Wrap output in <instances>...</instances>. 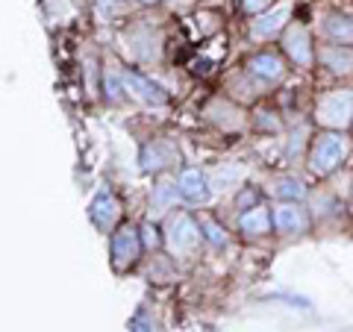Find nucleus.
Instances as JSON below:
<instances>
[{
	"label": "nucleus",
	"mask_w": 353,
	"mask_h": 332,
	"mask_svg": "<svg viewBox=\"0 0 353 332\" xmlns=\"http://www.w3.org/2000/svg\"><path fill=\"white\" fill-rule=\"evenodd\" d=\"M345 156H347V136L339 129H330V132H321V136L312 141L309 168H312L318 176H324L330 171H336Z\"/></svg>",
	"instance_id": "1"
},
{
	"label": "nucleus",
	"mask_w": 353,
	"mask_h": 332,
	"mask_svg": "<svg viewBox=\"0 0 353 332\" xmlns=\"http://www.w3.org/2000/svg\"><path fill=\"white\" fill-rule=\"evenodd\" d=\"M315 118L330 129H341L350 124L353 118V94L350 92H330L318 101Z\"/></svg>",
	"instance_id": "2"
},
{
	"label": "nucleus",
	"mask_w": 353,
	"mask_h": 332,
	"mask_svg": "<svg viewBox=\"0 0 353 332\" xmlns=\"http://www.w3.org/2000/svg\"><path fill=\"white\" fill-rule=\"evenodd\" d=\"M141 247H145V238L139 236L136 227H118V232H112V264L115 271H130L132 264L139 262Z\"/></svg>",
	"instance_id": "3"
},
{
	"label": "nucleus",
	"mask_w": 353,
	"mask_h": 332,
	"mask_svg": "<svg viewBox=\"0 0 353 332\" xmlns=\"http://www.w3.org/2000/svg\"><path fill=\"white\" fill-rule=\"evenodd\" d=\"M165 238H168L171 253H189L197 247V241L203 238V229L194 224L189 215H171L168 227H165Z\"/></svg>",
	"instance_id": "4"
},
{
	"label": "nucleus",
	"mask_w": 353,
	"mask_h": 332,
	"mask_svg": "<svg viewBox=\"0 0 353 332\" xmlns=\"http://www.w3.org/2000/svg\"><path fill=\"white\" fill-rule=\"evenodd\" d=\"M88 215H92L94 220V227L97 229H112L118 224V218H121V203H118V197L109 191V188H103V191H97V197L92 200V209H88Z\"/></svg>",
	"instance_id": "5"
},
{
	"label": "nucleus",
	"mask_w": 353,
	"mask_h": 332,
	"mask_svg": "<svg viewBox=\"0 0 353 332\" xmlns=\"http://www.w3.org/2000/svg\"><path fill=\"white\" fill-rule=\"evenodd\" d=\"M274 227H277V232H285V236H297V232H306L309 218L294 200H285L283 206L274 209Z\"/></svg>",
	"instance_id": "6"
},
{
	"label": "nucleus",
	"mask_w": 353,
	"mask_h": 332,
	"mask_svg": "<svg viewBox=\"0 0 353 332\" xmlns=\"http://www.w3.org/2000/svg\"><path fill=\"white\" fill-rule=\"evenodd\" d=\"M248 71L262 83H277V80H283V74H285L283 59L277 56V53H271V50H262V53H256V56H250L248 59Z\"/></svg>",
	"instance_id": "7"
},
{
	"label": "nucleus",
	"mask_w": 353,
	"mask_h": 332,
	"mask_svg": "<svg viewBox=\"0 0 353 332\" xmlns=\"http://www.w3.org/2000/svg\"><path fill=\"white\" fill-rule=\"evenodd\" d=\"M124 85L139 97V101H145V103H153V106H165V103H168V94H165L157 83H150L148 76H141L136 71L124 74Z\"/></svg>",
	"instance_id": "8"
},
{
	"label": "nucleus",
	"mask_w": 353,
	"mask_h": 332,
	"mask_svg": "<svg viewBox=\"0 0 353 332\" xmlns=\"http://www.w3.org/2000/svg\"><path fill=\"white\" fill-rule=\"evenodd\" d=\"M283 48H285V53L297 62V65H312V48H309V32H306V27H301V24H294V27H289L285 30V39H283Z\"/></svg>",
	"instance_id": "9"
},
{
	"label": "nucleus",
	"mask_w": 353,
	"mask_h": 332,
	"mask_svg": "<svg viewBox=\"0 0 353 332\" xmlns=\"http://www.w3.org/2000/svg\"><path fill=\"white\" fill-rule=\"evenodd\" d=\"M176 185H180V194L185 197V200H192V203H206L209 200V183L197 168H185L180 174V183Z\"/></svg>",
	"instance_id": "10"
},
{
	"label": "nucleus",
	"mask_w": 353,
	"mask_h": 332,
	"mask_svg": "<svg viewBox=\"0 0 353 332\" xmlns=\"http://www.w3.org/2000/svg\"><path fill=\"white\" fill-rule=\"evenodd\" d=\"M176 159V150L168 145V141H153V145L145 147L141 153V168L145 171H162Z\"/></svg>",
	"instance_id": "11"
},
{
	"label": "nucleus",
	"mask_w": 353,
	"mask_h": 332,
	"mask_svg": "<svg viewBox=\"0 0 353 332\" xmlns=\"http://www.w3.org/2000/svg\"><path fill=\"white\" fill-rule=\"evenodd\" d=\"M318 59L336 74H350L353 71V48H347V44H333V48L318 50Z\"/></svg>",
	"instance_id": "12"
},
{
	"label": "nucleus",
	"mask_w": 353,
	"mask_h": 332,
	"mask_svg": "<svg viewBox=\"0 0 353 332\" xmlns=\"http://www.w3.org/2000/svg\"><path fill=\"white\" fill-rule=\"evenodd\" d=\"M239 229L245 232V236H265V232L271 229V212L265 209L262 203L256 206H250L245 215H241L239 220Z\"/></svg>",
	"instance_id": "13"
},
{
	"label": "nucleus",
	"mask_w": 353,
	"mask_h": 332,
	"mask_svg": "<svg viewBox=\"0 0 353 332\" xmlns=\"http://www.w3.org/2000/svg\"><path fill=\"white\" fill-rule=\"evenodd\" d=\"M289 18V6H277L274 12H268V15H262V18H256L250 24V36L253 39H268V36H274L280 27H283V21Z\"/></svg>",
	"instance_id": "14"
},
{
	"label": "nucleus",
	"mask_w": 353,
	"mask_h": 332,
	"mask_svg": "<svg viewBox=\"0 0 353 332\" xmlns=\"http://www.w3.org/2000/svg\"><path fill=\"white\" fill-rule=\"evenodd\" d=\"M327 32L333 36L336 41L341 44H350L353 41V21L350 18H341V15H333L327 21Z\"/></svg>",
	"instance_id": "15"
},
{
	"label": "nucleus",
	"mask_w": 353,
	"mask_h": 332,
	"mask_svg": "<svg viewBox=\"0 0 353 332\" xmlns=\"http://www.w3.org/2000/svg\"><path fill=\"white\" fill-rule=\"evenodd\" d=\"M274 194L283 197V200H301V197L306 194V188L301 180H294V176H285V180L277 183V188H274Z\"/></svg>",
	"instance_id": "16"
},
{
	"label": "nucleus",
	"mask_w": 353,
	"mask_h": 332,
	"mask_svg": "<svg viewBox=\"0 0 353 332\" xmlns=\"http://www.w3.org/2000/svg\"><path fill=\"white\" fill-rule=\"evenodd\" d=\"M176 188H180V185L159 183V185H157V191H153V209H168V203H171V197H174Z\"/></svg>",
	"instance_id": "17"
},
{
	"label": "nucleus",
	"mask_w": 353,
	"mask_h": 332,
	"mask_svg": "<svg viewBox=\"0 0 353 332\" xmlns=\"http://www.w3.org/2000/svg\"><path fill=\"white\" fill-rule=\"evenodd\" d=\"M201 229H203V236H206L209 241H212V245H224V241H227L224 229H221L218 224H212L209 218H203V220H201Z\"/></svg>",
	"instance_id": "18"
},
{
	"label": "nucleus",
	"mask_w": 353,
	"mask_h": 332,
	"mask_svg": "<svg viewBox=\"0 0 353 332\" xmlns=\"http://www.w3.org/2000/svg\"><path fill=\"white\" fill-rule=\"evenodd\" d=\"M141 232H145L141 238H145V245H148V247H159V229H157V227H153V224H145V227H141Z\"/></svg>",
	"instance_id": "19"
},
{
	"label": "nucleus",
	"mask_w": 353,
	"mask_h": 332,
	"mask_svg": "<svg viewBox=\"0 0 353 332\" xmlns=\"http://www.w3.org/2000/svg\"><path fill=\"white\" fill-rule=\"evenodd\" d=\"M268 3L271 0H241V9H245V12H259V9H265Z\"/></svg>",
	"instance_id": "20"
},
{
	"label": "nucleus",
	"mask_w": 353,
	"mask_h": 332,
	"mask_svg": "<svg viewBox=\"0 0 353 332\" xmlns=\"http://www.w3.org/2000/svg\"><path fill=\"white\" fill-rule=\"evenodd\" d=\"M106 88H109V97H112V101H118L121 92H118V83H115L112 74H106Z\"/></svg>",
	"instance_id": "21"
},
{
	"label": "nucleus",
	"mask_w": 353,
	"mask_h": 332,
	"mask_svg": "<svg viewBox=\"0 0 353 332\" xmlns=\"http://www.w3.org/2000/svg\"><path fill=\"white\" fill-rule=\"evenodd\" d=\"M245 203H256V191H253V188H245V191H241L239 206H245Z\"/></svg>",
	"instance_id": "22"
},
{
	"label": "nucleus",
	"mask_w": 353,
	"mask_h": 332,
	"mask_svg": "<svg viewBox=\"0 0 353 332\" xmlns=\"http://www.w3.org/2000/svg\"><path fill=\"white\" fill-rule=\"evenodd\" d=\"M141 3H150V0H141Z\"/></svg>",
	"instance_id": "23"
}]
</instances>
